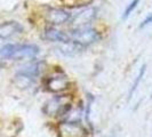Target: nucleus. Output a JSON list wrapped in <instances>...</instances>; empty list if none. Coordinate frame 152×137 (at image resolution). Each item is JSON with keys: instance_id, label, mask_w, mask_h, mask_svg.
Returning <instances> with one entry per match:
<instances>
[{"instance_id": "nucleus-7", "label": "nucleus", "mask_w": 152, "mask_h": 137, "mask_svg": "<svg viewBox=\"0 0 152 137\" xmlns=\"http://www.w3.org/2000/svg\"><path fill=\"white\" fill-rule=\"evenodd\" d=\"M23 31V26L18 22H6L0 25V38L9 39Z\"/></svg>"}, {"instance_id": "nucleus-8", "label": "nucleus", "mask_w": 152, "mask_h": 137, "mask_svg": "<svg viewBox=\"0 0 152 137\" xmlns=\"http://www.w3.org/2000/svg\"><path fill=\"white\" fill-rule=\"evenodd\" d=\"M95 13H96L95 8H87L73 17L72 24L77 28L87 26V24H89L93 21V18L95 17Z\"/></svg>"}, {"instance_id": "nucleus-9", "label": "nucleus", "mask_w": 152, "mask_h": 137, "mask_svg": "<svg viewBox=\"0 0 152 137\" xmlns=\"http://www.w3.org/2000/svg\"><path fill=\"white\" fill-rule=\"evenodd\" d=\"M47 40L49 41H57V42H68V41H71V38L70 36L66 34L65 32L60 30H56L54 28H48L46 29L45 31V36H44Z\"/></svg>"}, {"instance_id": "nucleus-5", "label": "nucleus", "mask_w": 152, "mask_h": 137, "mask_svg": "<svg viewBox=\"0 0 152 137\" xmlns=\"http://www.w3.org/2000/svg\"><path fill=\"white\" fill-rule=\"evenodd\" d=\"M47 89L52 93H61L68 89L70 81L64 74H55L47 80Z\"/></svg>"}, {"instance_id": "nucleus-13", "label": "nucleus", "mask_w": 152, "mask_h": 137, "mask_svg": "<svg viewBox=\"0 0 152 137\" xmlns=\"http://www.w3.org/2000/svg\"><path fill=\"white\" fill-rule=\"evenodd\" d=\"M144 72H145V65H144V66H142V68H141V71H140V73H138V76L136 77V80H135V82L133 84V87L130 88L129 97H132V95H133V91H134L135 89H136V87L138 86V84H140V81H141L142 77L144 76Z\"/></svg>"}, {"instance_id": "nucleus-2", "label": "nucleus", "mask_w": 152, "mask_h": 137, "mask_svg": "<svg viewBox=\"0 0 152 137\" xmlns=\"http://www.w3.org/2000/svg\"><path fill=\"white\" fill-rule=\"evenodd\" d=\"M71 109V99L66 95L57 96L46 103L44 112L47 115H63Z\"/></svg>"}, {"instance_id": "nucleus-11", "label": "nucleus", "mask_w": 152, "mask_h": 137, "mask_svg": "<svg viewBox=\"0 0 152 137\" xmlns=\"http://www.w3.org/2000/svg\"><path fill=\"white\" fill-rule=\"evenodd\" d=\"M15 84L20 88H28L32 84V77L28 76V74H25L23 72H20L15 77Z\"/></svg>"}, {"instance_id": "nucleus-4", "label": "nucleus", "mask_w": 152, "mask_h": 137, "mask_svg": "<svg viewBox=\"0 0 152 137\" xmlns=\"http://www.w3.org/2000/svg\"><path fill=\"white\" fill-rule=\"evenodd\" d=\"M61 137H86L87 131L78 122H62L58 127Z\"/></svg>"}, {"instance_id": "nucleus-6", "label": "nucleus", "mask_w": 152, "mask_h": 137, "mask_svg": "<svg viewBox=\"0 0 152 137\" xmlns=\"http://www.w3.org/2000/svg\"><path fill=\"white\" fill-rule=\"evenodd\" d=\"M46 20L50 24L60 25L68 22L70 20V14L60 8H49L48 12L46 13Z\"/></svg>"}, {"instance_id": "nucleus-1", "label": "nucleus", "mask_w": 152, "mask_h": 137, "mask_svg": "<svg viewBox=\"0 0 152 137\" xmlns=\"http://www.w3.org/2000/svg\"><path fill=\"white\" fill-rule=\"evenodd\" d=\"M0 53L6 58L23 60L38 55L39 48L34 45H6L1 48Z\"/></svg>"}, {"instance_id": "nucleus-10", "label": "nucleus", "mask_w": 152, "mask_h": 137, "mask_svg": "<svg viewBox=\"0 0 152 137\" xmlns=\"http://www.w3.org/2000/svg\"><path fill=\"white\" fill-rule=\"evenodd\" d=\"M60 52L66 56H73V55H77L81 52L83 49V46L77 44L75 41H68V42H62L61 46H60Z\"/></svg>"}, {"instance_id": "nucleus-3", "label": "nucleus", "mask_w": 152, "mask_h": 137, "mask_svg": "<svg viewBox=\"0 0 152 137\" xmlns=\"http://www.w3.org/2000/svg\"><path fill=\"white\" fill-rule=\"evenodd\" d=\"M70 38L72 41H75L79 45L86 46L96 41L99 38V34L94 29L88 28V26H84V28H77L76 30L71 33Z\"/></svg>"}, {"instance_id": "nucleus-15", "label": "nucleus", "mask_w": 152, "mask_h": 137, "mask_svg": "<svg viewBox=\"0 0 152 137\" xmlns=\"http://www.w3.org/2000/svg\"><path fill=\"white\" fill-rule=\"evenodd\" d=\"M151 23H152V13H150V14L148 15V17H146L144 21L142 22V24H141V28H145L146 25H149V24H151Z\"/></svg>"}, {"instance_id": "nucleus-12", "label": "nucleus", "mask_w": 152, "mask_h": 137, "mask_svg": "<svg viewBox=\"0 0 152 137\" xmlns=\"http://www.w3.org/2000/svg\"><path fill=\"white\" fill-rule=\"evenodd\" d=\"M138 2H140V0H133L132 2H130L129 5L127 6V8L125 9V12H124V15H122V18H127L128 16L132 14V12L136 8V6L138 5Z\"/></svg>"}, {"instance_id": "nucleus-14", "label": "nucleus", "mask_w": 152, "mask_h": 137, "mask_svg": "<svg viewBox=\"0 0 152 137\" xmlns=\"http://www.w3.org/2000/svg\"><path fill=\"white\" fill-rule=\"evenodd\" d=\"M73 6H87L93 2V0H71Z\"/></svg>"}]
</instances>
